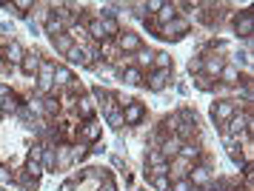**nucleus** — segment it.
Here are the masks:
<instances>
[{
	"label": "nucleus",
	"mask_w": 254,
	"mask_h": 191,
	"mask_svg": "<svg viewBox=\"0 0 254 191\" xmlns=\"http://www.w3.org/2000/svg\"><path fill=\"white\" fill-rule=\"evenodd\" d=\"M174 9H177V3H163V9L157 11V20H154V23H157V26H166V23H172L174 17H177V11H174Z\"/></svg>",
	"instance_id": "nucleus-10"
},
{
	"label": "nucleus",
	"mask_w": 254,
	"mask_h": 191,
	"mask_svg": "<svg viewBox=\"0 0 254 191\" xmlns=\"http://www.w3.org/2000/svg\"><path fill=\"white\" fill-rule=\"evenodd\" d=\"M69 60H71V63H86V66H89V57H86V52H83V49H77V46H71V49H69Z\"/></svg>",
	"instance_id": "nucleus-25"
},
{
	"label": "nucleus",
	"mask_w": 254,
	"mask_h": 191,
	"mask_svg": "<svg viewBox=\"0 0 254 191\" xmlns=\"http://www.w3.org/2000/svg\"><path fill=\"white\" fill-rule=\"evenodd\" d=\"M92 100H89V97H80V100H77V114H80V117H86V120H92Z\"/></svg>",
	"instance_id": "nucleus-23"
},
{
	"label": "nucleus",
	"mask_w": 254,
	"mask_h": 191,
	"mask_svg": "<svg viewBox=\"0 0 254 191\" xmlns=\"http://www.w3.org/2000/svg\"><path fill=\"white\" fill-rule=\"evenodd\" d=\"M52 46H55V49H58L60 55H69V49L71 46H74V37H71V34H58V37H52Z\"/></svg>",
	"instance_id": "nucleus-12"
},
{
	"label": "nucleus",
	"mask_w": 254,
	"mask_h": 191,
	"mask_svg": "<svg viewBox=\"0 0 254 191\" xmlns=\"http://www.w3.org/2000/svg\"><path fill=\"white\" fill-rule=\"evenodd\" d=\"M46 34H52V37H58V34H63V20L60 17H46Z\"/></svg>",
	"instance_id": "nucleus-21"
},
{
	"label": "nucleus",
	"mask_w": 254,
	"mask_h": 191,
	"mask_svg": "<svg viewBox=\"0 0 254 191\" xmlns=\"http://www.w3.org/2000/svg\"><path fill=\"white\" fill-rule=\"evenodd\" d=\"M151 63L157 66V71H172V57L166 55V52H157V55L151 57Z\"/></svg>",
	"instance_id": "nucleus-19"
},
{
	"label": "nucleus",
	"mask_w": 254,
	"mask_h": 191,
	"mask_svg": "<svg viewBox=\"0 0 254 191\" xmlns=\"http://www.w3.org/2000/svg\"><path fill=\"white\" fill-rule=\"evenodd\" d=\"M123 80H126L128 86H140V83H143V74H140V68L128 66L126 71H123Z\"/></svg>",
	"instance_id": "nucleus-22"
},
{
	"label": "nucleus",
	"mask_w": 254,
	"mask_h": 191,
	"mask_svg": "<svg viewBox=\"0 0 254 191\" xmlns=\"http://www.w3.org/2000/svg\"><path fill=\"white\" fill-rule=\"evenodd\" d=\"M166 160H163V154L157 151V148H151L149 151V169H157V166H163Z\"/></svg>",
	"instance_id": "nucleus-28"
},
{
	"label": "nucleus",
	"mask_w": 254,
	"mask_h": 191,
	"mask_svg": "<svg viewBox=\"0 0 254 191\" xmlns=\"http://www.w3.org/2000/svg\"><path fill=\"white\" fill-rule=\"evenodd\" d=\"M143 117H146V109H143V103L131 100L128 106H123V123H126V126H137Z\"/></svg>",
	"instance_id": "nucleus-4"
},
{
	"label": "nucleus",
	"mask_w": 254,
	"mask_h": 191,
	"mask_svg": "<svg viewBox=\"0 0 254 191\" xmlns=\"http://www.w3.org/2000/svg\"><path fill=\"white\" fill-rule=\"evenodd\" d=\"M217 77L223 80V86H237V83H240V68L237 66H223Z\"/></svg>",
	"instance_id": "nucleus-9"
},
{
	"label": "nucleus",
	"mask_w": 254,
	"mask_h": 191,
	"mask_svg": "<svg viewBox=\"0 0 254 191\" xmlns=\"http://www.w3.org/2000/svg\"><path fill=\"white\" fill-rule=\"evenodd\" d=\"M117 49H120L123 55H128V52H140L143 43H140V37L134 32H120L117 34Z\"/></svg>",
	"instance_id": "nucleus-3"
},
{
	"label": "nucleus",
	"mask_w": 254,
	"mask_h": 191,
	"mask_svg": "<svg viewBox=\"0 0 254 191\" xmlns=\"http://www.w3.org/2000/svg\"><path fill=\"white\" fill-rule=\"evenodd\" d=\"M180 146H183V143H180V137H172V140H166V143H163V160H166V163H169V160H174L177 157V151H180Z\"/></svg>",
	"instance_id": "nucleus-11"
},
{
	"label": "nucleus",
	"mask_w": 254,
	"mask_h": 191,
	"mask_svg": "<svg viewBox=\"0 0 254 191\" xmlns=\"http://www.w3.org/2000/svg\"><path fill=\"white\" fill-rule=\"evenodd\" d=\"M223 66H226V63H223L220 57H206V63H203V68H206V77H217Z\"/></svg>",
	"instance_id": "nucleus-15"
},
{
	"label": "nucleus",
	"mask_w": 254,
	"mask_h": 191,
	"mask_svg": "<svg viewBox=\"0 0 254 191\" xmlns=\"http://www.w3.org/2000/svg\"><path fill=\"white\" fill-rule=\"evenodd\" d=\"M143 9H149V11H160V9H163V3H160V0H149V3H143Z\"/></svg>",
	"instance_id": "nucleus-33"
},
{
	"label": "nucleus",
	"mask_w": 254,
	"mask_h": 191,
	"mask_svg": "<svg viewBox=\"0 0 254 191\" xmlns=\"http://www.w3.org/2000/svg\"><path fill=\"white\" fill-rule=\"evenodd\" d=\"M234 114H237V100H220V103L211 106V117H214L220 126H226Z\"/></svg>",
	"instance_id": "nucleus-1"
},
{
	"label": "nucleus",
	"mask_w": 254,
	"mask_h": 191,
	"mask_svg": "<svg viewBox=\"0 0 254 191\" xmlns=\"http://www.w3.org/2000/svg\"><path fill=\"white\" fill-rule=\"evenodd\" d=\"M0 112H3V114H14V112H17V100H14L12 94L0 100Z\"/></svg>",
	"instance_id": "nucleus-26"
},
{
	"label": "nucleus",
	"mask_w": 254,
	"mask_h": 191,
	"mask_svg": "<svg viewBox=\"0 0 254 191\" xmlns=\"http://www.w3.org/2000/svg\"><path fill=\"white\" fill-rule=\"evenodd\" d=\"M71 157H74V160H83V157H86V146H77L74 151H71Z\"/></svg>",
	"instance_id": "nucleus-34"
},
{
	"label": "nucleus",
	"mask_w": 254,
	"mask_h": 191,
	"mask_svg": "<svg viewBox=\"0 0 254 191\" xmlns=\"http://www.w3.org/2000/svg\"><path fill=\"white\" fill-rule=\"evenodd\" d=\"M52 80H55V83H58V86H69L71 80V71L66 66H55V74H52Z\"/></svg>",
	"instance_id": "nucleus-17"
},
{
	"label": "nucleus",
	"mask_w": 254,
	"mask_h": 191,
	"mask_svg": "<svg viewBox=\"0 0 254 191\" xmlns=\"http://www.w3.org/2000/svg\"><path fill=\"white\" fill-rule=\"evenodd\" d=\"M43 169H46V171L58 169V154H55L52 148H43Z\"/></svg>",
	"instance_id": "nucleus-24"
},
{
	"label": "nucleus",
	"mask_w": 254,
	"mask_h": 191,
	"mask_svg": "<svg viewBox=\"0 0 254 191\" xmlns=\"http://www.w3.org/2000/svg\"><path fill=\"white\" fill-rule=\"evenodd\" d=\"M97 191H117V189H115V183H112L109 177H106V180H103V186H100Z\"/></svg>",
	"instance_id": "nucleus-35"
},
{
	"label": "nucleus",
	"mask_w": 254,
	"mask_h": 191,
	"mask_svg": "<svg viewBox=\"0 0 254 191\" xmlns=\"http://www.w3.org/2000/svg\"><path fill=\"white\" fill-rule=\"evenodd\" d=\"M0 120H3V112H0Z\"/></svg>",
	"instance_id": "nucleus-39"
},
{
	"label": "nucleus",
	"mask_w": 254,
	"mask_h": 191,
	"mask_svg": "<svg viewBox=\"0 0 254 191\" xmlns=\"http://www.w3.org/2000/svg\"><path fill=\"white\" fill-rule=\"evenodd\" d=\"M151 57H154L151 52H146V49H140V52H137V63H140V66H146V63H151Z\"/></svg>",
	"instance_id": "nucleus-31"
},
{
	"label": "nucleus",
	"mask_w": 254,
	"mask_h": 191,
	"mask_svg": "<svg viewBox=\"0 0 254 191\" xmlns=\"http://www.w3.org/2000/svg\"><path fill=\"white\" fill-rule=\"evenodd\" d=\"M194 86H197V89H203V91H211V89H217V86L211 83V77H206V74H197Z\"/></svg>",
	"instance_id": "nucleus-27"
},
{
	"label": "nucleus",
	"mask_w": 254,
	"mask_h": 191,
	"mask_svg": "<svg viewBox=\"0 0 254 191\" xmlns=\"http://www.w3.org/2000/svg\"><path fill=\"white\" fill-rule=\"evenodd\" d=\"M0 191H6V189H3V186H0Z\"/></svg>",
	"instance_id": "nucleus-40"
},
{
	"label": "nucleus",
	"mask_w": 254,
	"mask_h": 191,
	"mask_svg": "<svg viewBox=\"0 0 254 191\" xmlns=\"http://www.w3.org/2000/svg\"><path fill=\"white\" fill-rule=\"evenodd\" d=\"M60 191H74V183H63V186H60Z\"/></svg>",
	"instance_id": "nucleus-38"
},
{
	"label": "nucleus",
	"mask_w": 254,
	"mask_h": 191,
	"mask_svg": "<svg viewBox=\"0 0 254 191\" xmlns=\"http://www.w3.org/2000/svg\"><path fill=\"white\" fill-rule=\"evenodd\" d=\"M200 68H203V60H191V63H189V71H191V74L200 71Z\"/></svg>",
	"instance_id": "nucleus-36"
},
{
	"label": "nucleus",
	"mask_w": 254,
	"mask_h": 191,
	"mask_svg": "<svg viewBox=\"0 0 254 191\" xmlns=\"http://www.w3.org/2000/svg\"><path fill=\"white\" fill-rule=\"evenodd\" d=\"M23 46L17 43V40H12V43H9V49H6V60H9V63H17V66H20V60H23Z\"/></svg>",
	"instance_id": "nucleus-13"
},
{
	"label": "nucleus",
	"mask_w": 254,
	"mask_h": 191,
	"mask_svg": "<svg viewBox=\"0 0 254 191\" xmlns=\"http://www.w3.org/2000/svg\"><path fill=\"white\" fill-rule=\"evenodd\" d=\"M40 55L37 52H26L23 55V60H20V68H23V74H29V77H35L37 74V68H40Z\"/></svg>",
	"instance_id": "nucleus-6"
},
{
	"label": "nucleus",
	"mask_w": 254,
	"mask_h": 191,
	"mask_svg": "<svg viewBox=\"0 0 254 191\" xmlns=\"http://www.w3.org/2000/svg\"><path fill=\"white\" fill-rule=\"evenodd\" d=\"M86 34H89V37H94V40H100V43H103L106 37H103V26H100V17H97V20H89V26H86Z\"/></svg>",
	"instance_id": "nucleus-20"
},
{
	"label": "nucleus",
	"mask_w": 254,
	"mask_h": 191,
	"mask_svg": "<svg viewBox=\"0 0 254 191\" xmlns=\"http://www.w3.org/2000/svg\"><path fill=\"white\" fill-rule=\"evenodd\" d=\"M166 83H169V71H154V74L149 77V89L151 91H163Z\"/></svg>",
	"instance_id": "nucleus-14"
},
{
	"label": "nucleus",
	"mask_w": 254,
	"mask_h": 191,
	"mask_svg": "<svg viewBox=\"0 0 254 191\" xmlns=\"http://www.w3.org/2000/svg\"><path fill=\"white\" fill-rule=\"evenodd\" d=\"M9 94H12L9 86H6V83H0V100H3V97H9Z\"/></svg>",
	"instance_id": "nucleus-37"
},
{
	"label": "nucleus",
	"mask_w": 254,
	"mask_h": 191,
	"mask_svg": "<svg viewBox=\"0 0 254 191\" xmlns=\"http://www.w3.org/2000/svg\"><path fill=\"white\" fill-rule=\"evenodd\" d=\"M183 34H189V20L186 17H174L172 23L160 26V37H166V40H180Z\"/></svg>",
	"instance_id": "nucleus-2"
},
{
	"label": "nucleus",
	"mask_w": 254,
	"mask_h": 191,
	"mask_svg": "<svg viewBox=\"0 0 254 191\" xmlns=\"http://www.w3.org/2000/svg\"><path fill=\"white\" fill-rule=\"evenodd\" d=\"M186 180L191 183L194 189H200V186H208V180H211V171H208L206 166H197V169L191 171V174H189Z\"/></svg>",
	"instance_id": "nucleus-8"
},
{
	"label": "nucleus",
	"mask_w": 254,
	"mask_h": 191,
	"mask_svg": "<svg viewBox=\"0 0 254 191\" xmlns=\"http://www.w3.org/2000/svg\"><path fill=\"white\" fill-rule=\"evenodd\" d=\"M177 157H180V160H186V163H191V160H197V157H200V148H197V146H191V143H183V146H180V151H177Z\"/></svg>",
	"instance_id": "nucleus-16"
},
{
	"label": "nucleus",
	"mask_w": 254,
	"mask_h": 191,
	"mask_svg": "<svg viewBox=\"0 0 254 191\" xmlns=\"http://www.w3.org/2000/svg\"><path fill=\"white\" fill-rule=\"evenodd\" d=\"M103 134V126L97 123V120H86V126H80V137L86 143H94V140H100Z\"/></svg>",
	"instance_id": "nucleus-7"
},
{
	"label": "nucleus",
	"mask_w": 254,
	"mask_h": 191,
	"mask_svg": "<svg viewBox=\"0 0 254 191\" xmlns=\"http://www.w3.org/2000/svg\"><path fill=\"white\" fill-rule=\"evenodd\" d=\"M234 32L240 34V37H246V40L252 37V34H254V14H252V11H243L240 17H237V23H234Z\"/></svg>",
	"instance_id": "nucleus-5"
},
{
	"label": "nucleus",
	"mask_w": 254,
	"mask_h": 191,
	"mask_svg": "<svg viewBox=\"0 0 254 191\" xmlns=\"http://www.w3.org/2000/svg\"><path fill=\"white\" fill-rule=\"evenodd\" d=\"M100 55H106L109 63H115L117 55H120V49H117V43H112V40H103V43H100Z\"/></svg>",
	"instance_id": "nucleus-18"
},
{
	"label": "nucleus",
	"mask_w": 254,
	"mask_h": 191,
	"mask_svg": "<svg viewBox=\"0 0 254 191\" xmlns=\"http://www.w3.org/2000/svg\"><path fill=\"white\" fill-rule=\"evenodd\" d=\"M40 103H43V114H58L60 112V103L52 100V97H49V100H40Z\"/></svg>",
	"instance_id": "nucleus-29"
},
{
	"label": "nucleus",
	"mask_w": 254,
	"mask_h": 191,
	"mask_svg": "<svg viewBox=\"0 0 254 191\" xmlns=\"http://www.w3.org/2000/svg\"><path fill=\"white\" fill-rule=\"evenodd\" d=\"M172 191H197V189L189 180H174L172 183Z\"/></svg>",
	"instance_id": "nucleus-30"
},
{
	"label": "nucleus",
	"mask_w": 254,
	"mask_h": 191,
	"mask_svg": "<svg viewBox=\"0 0 254 191\" xmlns=\"http://www.w3.org/2000/svg\"><path fill=\"white\" fill-rule=\"evenodd\" d=\"M151 186H154V189H160V191H166V189H169V180H166V177H151Z\"/></svg>",
	"instance_id": "nucleus-32"
}]
</instances>
